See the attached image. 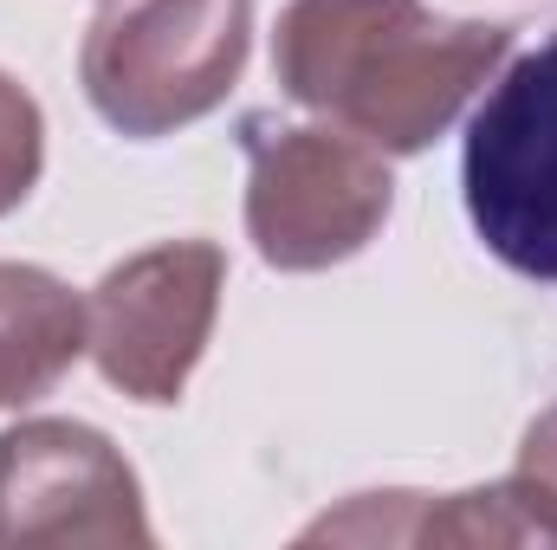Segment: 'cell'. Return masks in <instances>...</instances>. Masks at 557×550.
<instances>
[{
    "label": "cell",
    "mask_w": 557,
    "mask_h": 550,
    "mask_svg": "<svg viewBox=\"0 0 557 550\" xmlns=\"http://www.w3.org/2000/svg\"><path fill=\"white\" fill-rule=\"evenodd\" d=\"M46 168V117L20 78L0 72V214H13Z\"/></svg>",
    "instance_id": "9"
},
{
    "label": "cell",
    "mask_w": 557,
    "mask_h": 550,
    "mask_svg": "<svg viewBox=\"0 0 557 550\" xmlns=\"http://www.w3.org/2000/svg\"><path fill=\"white\" fill-rule=\"evenodd\" d=\"M137 466L91 421H20L0 434V545H149Z\"/></svg>",
    "instance_id": "6"
},
{
    "label": "cell",
    "mask_w": 557,
    "mask_h": 550,
    "mask_svg": "<svg viewBox=\"0 0 557 550\" xmlns=\"http://www.w3.org/2000/svg\"><path fill=\"white\" fill-rule=\"evenodd\" d=\"M460 195L499 266L557 285V33L519 52L473 104Z\"/></svg>",
    "instance_id": "4"
},
{
    "label": "cell",
    "mask_w": 557,
    "mask_h": 550,
    "mask_svg": "<svg viewBox=\"0 0 557 550\" xmlns=\"http://www.w3.org/2000/svg\"><path fill=\"white\" fill-rule=\"evenodd\" d=\"M227 253L214 240H156L91 285L85 298V357L111 389L143 409L182 402L214 317H221Z\"/></svg>",
    "instance_id": "5"
},
{
    "label": "cell",
    "mask_w": 557,
    "mask_h": 550,
    "mask_svg": "<svg viewBox=\"0 0 557 550\" xmlns=\"http://www.w3.org/2000/svg\"><path fill=\"white\" fill-rule=\"evenodd\" d=\"M85 357V298L46 266L0 260V409L52 396Z\"/></svg>",
    "instance_id": "8"
},
{
    "label": "cell",
    "mask_w": 557,
    "mask_h": 550,
    "mask_svg": "<svg viewBox=\"0 0 557 550\" xmlns=\"http://www.w3.org/2000/svg\"><path fill=\"white\" fill-rule=\"evenodd\" d=\"M240 149H247V240L278 273H324L357 260L396 208L389 155L337 124L253 117L240 130Z\"/></svg>",
    "instance_id": "3"
},
{
    "label": "cell",
    "mask_w": 557,
    "mask_h": 550,
    "mask_svg": "<svg viewBox=\"0 0 557 550\" xmlns=\"http://www.w3.org/2000/svg\"><path fill=\"white\" fill-rule=\"evenodd\" d=\"M506 59L512 26L428 0H292L273 33L278 91L383 155L428 149Z\"/></svg>",
    "instance_id": "1"
},
{
    "label": "cell",
    "mask_w": 557,
    "mask_h": 550,
    "mask_svg": "<svg viewBox=\"0 0 557 550\" xmlns=\"http://www.w3.org/2000/svg\"><path fill=\"white\" fill-rule=\"evenodd\" d=\"M519 473L545 479V486L557 492V402L525 427V440H519Z\"/></svg>",
    "instance_id": "10"
},
{
    "label": "cell",
    "mask_w": 557,
    "mask_h": 550,
    "mask_svg": "<svg viewBox=\"0 0 557 550\" xmlns=\"http://www.w3.org/2000/svg\"><path fill=\"white\" fill-rule=\"evenodd\" d=\"M557 545V492L532 473L473 492H357L305 525V545Z\"/></svg>",
    "instance_id": "7"
},
{
    "label": "cell",
    "mask_w": 557,
    "mask_h": 550,
    "mask_svg": "<svg viewBox=\"0 0 557 550\" xmlns=\"http://www.w3.org/2000/svg\"><path fill=\"white\" fill-rule=\"evenodd\" d=\"M253 52V0H98L78 52L91 111L131 142L201 124Z\"/></svg>",
    "instance_id": "2"
}]
</instances>
